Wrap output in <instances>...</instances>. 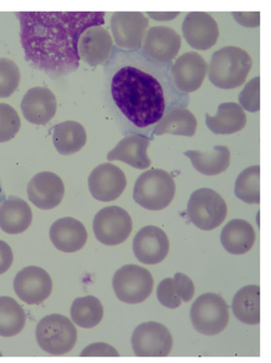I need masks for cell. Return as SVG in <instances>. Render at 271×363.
I'll return each mask as SVG.
<instances>
[{
	"mask_svg": "<svg viewBox=\"0 0 271 363\" xmlns=\"http://www.w3.org/2000/svg\"><path fill=\"white\" fill-rule=\"evenodd\" d=\"M110 94L132 127L149 130L175 108H187L190 97L175 87L170 65L147 59L142 50H115L109 62Z\"/></svg>",
	"mask_w": 271,
	"mask_h": 363,
	"instance_id": "obj_1",
	"label": "cell"
},
{
	"mask_svg": "<svg viewBox=\"0 0 271 363\" xmlns=\"http://www.w3.org/2000/svg\"><path fill=\"white\" fill-rule=\"evenodd\" d=\"M26 59L52 78L79 67V42L88 28L105 24V12H17Z\"/></svg>",
	"mask_w": 271,
	"mask_h": 363,
	"instance_id": "obj_2",
	"label": "cell"
},
{
	"mask_svg": "<svg viewBox=\"0 0 271 363\" xmlns=\"http://www.w3.org/2000/svg\"><path fill=\"white\" fill-rule=\"evenodd\" d=\"M253 67L250 55L241 48L230 45L217 50L208 65V78L220 89L242 86Z\"/></svg>",
	"mask_w": 271,
	"mask_h": 363,
	"instance_id": "obj_3",
	"label": "cell"
},
{
	"mask_svg": "<svg viewBox=\"0 0 271 363\" xmlns=\"http://www.w3.org/2000/svg\"><path fill=\"white\" fill-rule=\"evenodd\" d=\"M175 195V183L162 169H150L142 173L134 184L135 203L148 211H162L170 206Z\"/></svg>",
	"mask_w": 271,
	"mask_h": 363,
	"instance_id": "obj_4",
	"label": "cell"
},
{
	"mask_svg": "<svg viewBox=\"0 0 271 363\" xmlns=\"http://www.w3.org/2000/svg\"><path fill=\"white\" fill-rule=\"evenodd\" d=\"M36 339L40 347L47 354L64 355L74 350L77 330L69 318L52 314L38 323Z\"/></svg>",
	"mask_w": 271,
	"mask_h": 363,
	"instance_id": "obj_5",
	"label": "cell"
},
{
	"mask_svg": "<svg viewBox=\"0 0 271 363\" xmlns=\"http://www.w3.org/2000/svg\"><path fill=\"white\" fill-rule=\"evenodd\" d=\"M190 319L198 333L204 336H215L224 331L229 324V306L219 294H202L193 302Z\"/></svg>",
	"mask_w": 271,
	"mask_h": 363,
	"instance_id": "obj_6",
	"label": "cell"
},
{
	"mask_svg": "<svg viewBox=\"0 0 271 363\" xmlns=\"http://www.w3.org/2000/svg\"><path fill=\"white\" fill-rule=\"evenodd\" d=\"M188 216L193 225L203 231L217 228L227 216V204L212 189L193 191L187 206Z\"/></svg>",
	"mask_w": 271,
	"mask_h": 363,
	"instance_id": "obj_7",
	"label": "cell"
},
{
	"mask_svg": "<svg viewBox=\"0 0 271 363\" xmlns=\"http://www.w3.org/2000/svg\"><path fill=\"white\" fill-rule=\"evenodd\" d=\"M152 274L137 264H127L115 272L113 287L117 298L127 304H139L152 294Z\"/></svg>",
	"mask_w": 271,
	"mask_h": 363,
	"instance_id": "obj_8",
	"label": "cell"
},
{
	"mask_svg": "<svg viewBox=\"0 0 271 363\" xmlns=\"http://www.w3.org/2000/svg\"><path fill=\"white\" fill-rule=\"evenodd\" d=\"M93 231L97 240L107 246L124 243L132 231V219L125 208L107 206L95 216Z\"/></svg>",
	"mask_w": 271,
	"mask_h": 363,
	"instance_id": "obj_9",
	"label": "cell"
},
{
	"mask_svg": "<svg viewBox=\"0 0 271 363\" xmlns=\"http://www.w3.org/2000/svg\"><path fill=\"white\" fill-rule=\"evenodd\" d=\"M132 345L137 357H164L172 350L173 337L160 323H142L132 334Z\"/></svg>",
	"mask_w": 271,
	"mask_h": 363,
	"instance_id": "obj_10",
	"label": "cell"
},
{
	"mask_svg": "<svg viewBox=\"0 0 271 363\" xmlns=\"http://www.w3.org/2000/svg\"><path fill=\"white\" fill-rule=\"evenodd\" d=\"M149 20L142 12H115L110 19V29L117 48L122 50L140 49Z\"/></svg>",
	"mask_w": 271,
	"mask_h": 363,
	"instance_id": "obj_11",
	"label": "cell"
},
{
	"mask_svg": "<svg viewBox=\"0 0 271 363\" xmlns=\"http://www.w3.org/2000/svg\"><path fill=\"white\" fill-rule=\"evenodd\" d=\"M142 52L147 59L161 65H169L179 54L182 38L170 27L154 26L147 30Z\"/></svg>",
	"mask_w": 271,
	"mask_h": 363,
	"instance_id": "obj_12",
	"label": "cell"
},
{
	"mask_svg": "<svg viewBox=\"0 0 271 363\" xmlns=\"http://www.w3.org/2000/svg\"><path fill=\"white\" fill-rule=\"evenodd\" d=\"M208 65L195 52H185L171 65L170 75L175 87L184 94L195 92L202 87L207 77Z\"/></svg>",
	"mask_w": 271,
	"mask_h": 363,
	"instance_id": "obj_13",
	"label": "cell"
},
{
	"mask_svg": "<svg viewBox=\"0 0 271 363\" xmlns=\"http://www.w3.org/2000/svg\"><path fill=\"white\" fill-rule=\"evenodd\" d=\"M124 171L112 163L97 166L88 179L90 193L95 200L109 203L117 200L127 188Z\"/></svg>",
	"mask_w": 271,
	"mask_h": 363,
	"instance_id": "obj_14",
	"label": "cell"
},
{
	"mask_svg": "<svg viewBox=\"0 0 271 363\" xmlns=\"http://www.w3.org/2000/svg\"><path fill=\"white\" fill-rule=\"evenodd\" d=\"M14 291L22 301L29 305L41 304L52 291V277L39 267H27L14 279Z\"/></svg>",
	"mask_w": 271,
	"mask_h": 363,
	"instance_id": "obj_15",
	"label": "cell"
},
{
	"mask_svg": "<svg viewBox=\"0 0 271 363\" xmlns=\"http://www.w3.org/2000/svg\"><path fill=\"white\" fill-rule=\"evenodd\" d=\"M183 36L193 49L207 50L217 44L219 28L207 12H190L183 23Z\"/></svg>",
	"mask_w": 271,
	"mask_h": 363,
	"instance_id": "obj_16",
	"label": "cell"
},
{
	"mask_svg": "<svg viewBox=\"0 0 271 363\" xmlns=\"http://www.w3.org/2000/svg\"><path fill=\"white\" fill-rule=\"evenodd\" d=\"M28 198L38 208L50 211L59 206L64 198L65 188L62 178L52 172L35 175L28 184Z\"/></svg>",
	"mask_w": 271,
	"mask_h": 363,
	"instance_id": "obj_17",
	"label": "cell"
},
{
	"mask_svg": "<svg viewBox=\"0 0 271 363\" xmlns=\"http://www.w3.org/2000/svg\"><path fill=\"white\" fill-rule=\"evenodd\" d=\"M134 253L145 264H157L164 261L170 249L167 234L157 226H145L134 239Z\"/></svg>",
	"mask_w": 271,
	"mask_h": 363,
	"instance_id": "obj_18",
	"label": "cell"
},
{
	"mask_svg": "<svg viewBox=\"0 0 271 363\" xmlns=\"http://www.w3.org/2000/svg\"><path fill=\"white\" fill-rule=\"evenodd\" d=\"M79 55L91 67L105 64L112 55L114 40L102 26L88 28L80 37Z\"/></svg>",
	"mask_w": 271,
	"mask_h": 363,
	"instance_id": "obj_19",
	"label": "cell"
},
{
	"mask_svg": "<svg viewBox=\"0 0 271 363\" xmlns=\"http://www.w3.org/2000/svg\"><path fill=\"white\" fill-rule=\"evenodd\" d=\"M57 109V98L47 87L31 88L21 102L24 118L34 125H46L54 117Z\"/></svg>",
	"mask_w": 271,
	"mask_h": 363,
	"instance_id": "obj_20",
	"label": "cell"
},
{
	"mask_svg": "<svg viewBox=\"0 0 271 363\" xmlns=\"http://www.w3.org/2000/svg\"><path fill=\"white\" fill-rule=\"evenodd\" d=\"M150 145V138L140 133H132L125 136L117 143L114 150L108 153L109 161H122L135 169H147L151 165L148 157L147 150Z\"/></svg>",
	"mask_w": 271,
	"mask_h": 363,
	"instance_id": "obj_21",
	"label": "cell"
},
{
	"mask_svg": "<svg viewBox=\"0 0 271 363\" xmlns=\"http://www.w3.org/2000/svg\"><path fill=\"white\" fill-rule=\"evenodd\" d=\"M50 238L55 248L64 253H74L86 244V228L74 218H64L54 221L50 229Z\"/></svg>",
	"mask_w": 271,
	"mask_h": 363,
	"instance_id": "obj_22",
	"label": "cell"
},
{
	"mask_svg": "<svg viewBox=\"0 0 271 363\" xmlns=\"http://www.w3.org/2000/svg\"><path fill=\"white\" fill-rule=\"evenodd\" d=\"M32 220V209L22 199L10 196L0 206V229L5 233H23L31 225Z\"/></svg>",
	"mask_w": 271,
	"mask_h": 363,
	"instance_id": "obj_23",
	"label": "cell"
},
{
	"mask_svg": "<svg viewBox=\"0 0 271 363\" xmlns=\"http://www.w3.org/2000/svg\"><path fill=\"white\" fill-rule=\"evenodd\" d=\"M255 228L244 219H233L221 232V244L228 253L244 255L255 245Z\"/></svg>",
	"mask_w": 271,
	"mask_h": 363,
	"instance_id": "obj_24",
	"label": "cell"
},
{
	"mask_svg": "<svg viewBox=\"0 0 271 363\" xmlns=\"http://www.w3.org/2000/svg\"><path fill=\"white\" fill-rule=\"evenodd\" d=\"M208 128L215 135H232L240 132L247 125V115L239 104L223 103L218 107L217 115H205Z\"/></svg>",
	"mask_w": 271,
	"mask_h": 363,
	"instance_id": "obj_25",
	"label": "cell"
},
{
	"mask_svg": "<svg viewBox=\"0 0 271 363\" xmlns=\"http://www.w3.org/2000/svg\"><path fill=\"white\" fill-rule=\"evenodd\" d=\"M185 155L190 159L193 168L205 176H217L225 172L231 162L230 150L224 145L214 146L207 152L188 150Z\"/></svg>",
	"mask_w": 271,
	"mask_h": 363,
	"instance_id": "obj_26",
	"label": "cell"
},
{
	"mask_svg": "<svg viewBox=\"0 0 271 363\" xmlns=\"http://www.w3.org/2000/svg\"><path fill=\"white\" fill-rule=\"evenodd\" d=\"M86 130L81 123L75 121L57 123L52 132V141L59 155H74L86 145Z\"/></svg>",
	"mask_w": 271,
	"mask_h": 363,
	"instance_id": "obj_27",
	"label": "cell"
},
{
	"mask_svg": "<svg viewBox=\"0 0 271 363\" xmlns=\"http://www.w3.org/2000/svg\"><path fill=\"white\" fill-rule=\"evenodd\" d=\"M197 121L195 115L187 108H175L166 113L155 125L153 135H170L192 136L195 135Z\"/></svg>",
	"mask_w": 271,
	"mask_h": 363,
	"instance_id": "obj_28",
	"label": "cell"
},
{
	"mask_svg": "<svg viewBox=\"0 0 271 363\" xmlns=\"http://www.w3.org/2000/svg\"><path fill=\"white\" fill-rule=\"evenodd\" d=\"M233 312L239 321L247 325L260 322V289L258 286L242 287L236 294L232 303Z\"/></svg>",
	"mask_w": 271,
	"mask_h": 363,
	"instance_id": "obj_29",
	"label": "cell"
},
{
	"mask_svg": "<svg viewBox=\"0 0 271 363\" xmlns=\"http://www.w3.org/2000/svg\"><path fill=\"white\" fill-rule=\"evenodd\" d=\"M26 324V314L21 305L8 296L0 297V337L17 336Z\"/></svg>",
	"mask_w": 271,
	"mask_h": 363,
	"instance_id": "obj_30",
	"label": "cell"
},
{
	"mask_svg": "<svg viewBox=\"0 0 271 363\" xmlns=\"http://www.w3.org/2000/svg\"><path fill=\"white\" fill-rule=\"evenodd\" d=\"M70 315L77 326L91 329L101 323L104 317V307L97 297L88 295L74 300Z\"/></svg>",
	"mask_w": 271,
	"mask_h": 363,
	"instance_id": "obj_31",
	"label": "cell"
},
{
	"mask_svg": "<svg viewBox=\"0 0 271 363\" xmlns=\"http://www.w3.org/2000/svg\"><path fill=\"white\" fill-rule=\"evenodd\" d=\"M260 167L258 165L246 168L235 182V195L246 203L258 204L260 195Z\"/></svg>",
	"mask_w": 271,
	"mask_h": 363,
	"instance_id": "obj_32",
	"label": "cell"
},
{
	"mask_svg": "<svg viewBox=\"0 0 271 363\" xmlns=\"http://www.w3.org/2000/svg\"><path fill=\"white\" fill-rule=\"evenodd\" d=\"M21 79L18 65L13 60L0 59V98H8L17 90Z\"/></svg>",
	"mask_w": 271,
	"mask_h": 363,
	"instance_id": "obj_33",
	"label": "cell"
},
{
	"mask_svg": "<svg viewBox=\"0 0 271 363\" xmlns=\"http://www.w3.org/2000/svg\"><path fill=\"white\" fill-rule=\"evenodd\" d=\"M20 127L21 121L17 111L8 104H0V143L14 138Z\"/></svg>",
	"mask_w": 271,
	"mask_h": 363,
	"instance_id": "obj_34",
	"label": "cell"
},
{
	"mask_svg": "<svg viewBox=\"0 0 271 363\" xmlns=\"http://www.w3.org/2000/svg\"><path fill=\"white\" fill-rule=\"evenodd\" d=\"M260 77L253 78L240 93V106L248 112L257 113L260 111Z\"/></svg>",
	"mask_w": 271,
	"mask_h": 363,
	"instance_id": "obj_35",
	"label": "cell"
},
{
	"mask_svg": "<svg viewBox=\"0 0 271 363\" xmlns=\"http://www.w3.org/2000/svg\"><path fill=\"white\" fill-rule=\"evenodd\" d=\"M157 298L166 308H179L183 301L175 291L174 279L168 277L160 282L157 287Z\"/></svg>",
	"mask_w": 271,
	"mask_h": 363,
	"instance_id": "obj_36",
	"label": "cell"
},
{
	"mask_svg": "<svg viewBox=\"0 0 271 363\" xmlns=\"http://www.w3.org/2000/svg\"><path fill=\"white\" fill-rule=\"evenodd\" d=\"M175 291L182 301L190 302L195 295V284L187 274L177 272L174 277Z\"/></svg>",
	"mask_w": 271,
	"mask_h": 363,
	"instance_id": "obj_37",
	"label": "cell"
},
{
	"mask_svg": "<svg viewBox=\"0 0 271 363\" xmlns=\"http://www.w3.org/2000/svg\"><path fill=\"white\" fill-rule=\"evenodd\" d=\"M81 357H120V354L112 345L97 342L83 350Z\"/></svg>",
	"mask_w": 271,
	"mask_h": 363,
	"instance_id": "obj_38",
	"label": "cell"
},
{
	"mask_svg": "<svg viewBox=\"0 0 271 363\" xmlns=\"http://www.w3.org/2000/svg\"><path fill=\"white\" fill-rule=\"evenodd\" d=\"M236 21L242 26L255 28L260 26V12H232Z\"/></svg>",
	"mask_w": 271,
	"mask_h": 363,
	"instance_id": "obj_39",
	"label": "cell"
},
{
	"mask_svg": "<svg viewBox=\"0 0 271 363\" xmlns=\"http://www.w3.org/2000/svg\"><path fill=\"white\" fill-rule=\"evenodd\" d=\"M13 252L6 242L0 240V274H4L13 263Z\"/></svg>",
	"mask_w": 271,
	"mask_h": 363,
	"instance_id": "obj_40",
	"label": "cell"
},
{
	"mask_svg": "<svg viewBox=\"0 0 271 363\" xmlns=\"http://www.w3.org/2000/svg\"><path fill=\"white\" fill-rule=\"evenodd\" d=\"M150 17H152L153 19L156 20H171L173 18H175V17L179 15V12H175V13H153V12H148L147 13Z\"/></svg>",
	"mask_w": 271,
	"mask_h": 363,
	"instance_id": "obj_41",
	"label": "cell"
},
{
	"mask_svg": "<svg viewBox=\"0 0 271 363\" xmlns=\"http://www.w3.org/2000/svg\"><path fill=\"white\" fill-rule=\"evenodd\" d=\"M0 195H1V186H0Z\"/></svg>",
	"mask_w": 271,
	"mask_h": 363,
	"instance_id": "obj_42",
	"label": "cell"
},
{
	"mask_svg": "<svg viewBox=\"0 0 271 363\" xmlns=\"http://www.w3.org/2000/svg\"><path fill=\"white\" fill-rule=\"evenodd\" d=\"M1 355H2V354H1V352H0V357H1Z\"/></svg>",
	"mask_w": 271,
	"mask_h": 363,
	"instance_id": "obj_43",
	"label": "cell"
}]
</instances>
